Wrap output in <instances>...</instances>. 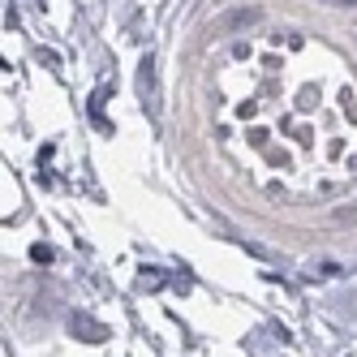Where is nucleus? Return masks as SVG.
<instances>
[{
    "label": "nucleus",
    "instance_id": "obj_1",
    "mask_svg": "<svg viewBox=\"0 0 357 357\" xmlns=\"http://www.w3.org/2000/svg\"><path fill=\"white\" fill-rule=\"evenodd\" d=\"M69 331H73L78 340H91V344H104V340H108V327H104V323H95V319L82 314V310L69 319Z\"/></svg>",
    "mask_w": 357,
    "mask_h": 357
},
{
    "label": "nucleus",
    "instance_id": "obj_2",
    "mask_svg": "<svg viewBox=\"0 0 357 357\" xmlns=\"http://www.w3.org/2000/svg\"><path fill=\"white\" fill-rule=\"evenodd\" d=\"M151 86H155V61L142 56V69H138V91H142V95H151Z\"/></svg>",
    "mask_w": 357,
    "mask_h": 357
}]
</instances>
